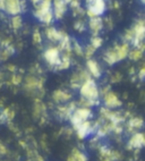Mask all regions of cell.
I'll use <instances>...</instances> for the list:
<instances>
[{"mask_svg": "<svg viewBox=\"0 0 145 161\" xmlns=\"http://www.w3.org/2000/svg\"><path fill=\"white\" fill-rule=\"evenodd\" d=\"M44 80L40 78L36 75H27L24 78V91L31 97L34 98H42L44 95V89H43Z\"/></svg>", "mask_w": 145, "mask_h": 161, "instance_id": "obj_1", "label": "cell"}, {"mask_svg": "<svg viewBox=\"0 0 145 161\" xmlns=\"http://www.w3.org/2000/svg\"><path fill=\"white\" fill-rule=\"evenodd\" d=\"M82 98L92 101H100V90L94 78H89L82 84L78 89Z\"/></svg>", "mask_w": 145, "mask_h": 161, "instance_id": "obj_2", "label": "cell"}, {"mask_svg": "<svg viewBox=\"0 0 145 161\" xmlns=\"http://www.w3.org/2000/svg\"><path fill=\"white\" fill-rule=\"evenodd\" d=\"M86 3V10L85 15L89 18L102 16L107 10V3L105 0H85Z\"/></svg>", "mask_w": 145, "mask_h": 161, "instance_id": "obj_3", "label": "cell"}, {"mask_svg": "<svg viewBox=\"0 0 145 161\" xmlns=\"http://www.w3.org/2000/svg\"><path fill=\"white\" fill-rule=\"evenodd\" d=\"M93 117V112L91 110V108H86V107H76L75 110L72 111V114L70 115L69 120L72 124V128H75L77 125H79L81 123L85 120H89Z\"/></svg>", "mask_w": 145, "mask_h": 161, "instance_id": "obj_4", "label": "cell"}, {"mask_svg": "<svg viewBox=\"0 0 145 161\" xmlns=\"http://www.w3.org/2000/svg\"><path fill=\"white\" fill-rule=\"evenodd\" d=\"M60 55H61V52L57 46H51V47H49V48H46L43 51L44 60H46V63L53 69L58 66L59 61H60Z\"/></svg>", "mask_w": 145, "mask_h": 161, "instance_id": "obj_5", "label": "cell"}, {"mask_svg": "<svg viewBox=\"0 0 145 161\" xmlns=\"http://www.w3.org/2000/svg\"><path fill=\"white\" fill-rule=\"evenodd\" d=\"M131 29H132V31H133V34H134V40L131 44L133 46V48H136L139 43L144 42V35H145L144 19H143V18L137 19Z\"/></svg>", "mask_w": 145, "mask_h": 161, "instance_id": "obj_6", "label": "cell"}, {"mask_svg": "<svg viewBox=\"0 0 145 161\" xmlns=\"http://www.w3.org/2000/svg\"><path fill=\"white\" fill-rule=\"evenodd\" d=\"M96 127H98V124L96 123H92V121L89 119V120H85L83 123H81L79 125L74 128V130L76 132L77 136H78L79 140H84L87 136H90L91 134L96 130Z\"/></svg>", "mask_w": 145, "mask_h": 161, "instance_id": "obj_7", "label": "cell"}, {"mask_svg": "<svg viewBox=\"0 0 145 161\" xmlns=\"http://www.w3.org/2000/svg\"><path fill=\"white\" fill-rule=\"evenodd\" d=\"M91 77L92 76L89 74L86 69H81L78 72H75L72 75V77H70V87L74 90H78L82 84Z\"/></svg>", "mask_w": 145, "mask_h": 161, "instance_id": "obj_8", "label": "cell"}, {"mask_svg": "<svg viewBox=\"0 0 145 161\" xmlns=\"http://www.w3.org/2000/svg\"><path fill=\"white\" fill-rule=\"evenodd\" d=\"M68 5L64 0H52V13L56 19H62L66 15Z\"/></svg>", "mask_w": 145, "mask_h": 161, "instance_id": "obj_9", "label": "cell"}, {"mask_svg": "<svg viewBox=\"0 0 145 161\" xmlns=\"http://www.w3.org/2000/svg\"><path fill=\"white\" fill-rule=\"evenodd\" d=\"M103 102H105V107H107L109 109H116L122 104L120 99L118 98V95L115 92H112L111 90L103 95Z\"/></svg>", "mask_w": 145, "mask_h": 161, "instance_id": "obj_10", "label": "cell"}, {"mask_svg": "<svg viewBox=\"0 0 145 161\" xmlns=\"http://www.w3.org/2000/svg\"><path fill=\"white\" fill-rule=\"evenodd\" d=\"M87 27L90 29L92 35H100V33L102 32L105 25H103V18L101 16H95L89 19L87 23Z\"/></svg>", "mask_w": 145, "mask_h": 161, "instance_id": "obj_11", "label": "cell"}, {"mask_svg": "<svg viewBox=\"0 0 145 161\" xmlns=\"http://www.w3.org/2000/svg\"><path fill=\"white\" fill-rule=\"evenodd\" d=\"M145 140H144V133H139V132H135L132 134L129 141H128L127 147L129 150L133 149H142L144 147Z\"/></svg>", "mask_w": 145, "mask_h": 161, "instance_id": "obj_12", "label": "cell"}, {"mask_svg": "<svg viewBox=\"0 0 145 161\" xmlns=\"http://www.w3.org/2000/svg\"><path fill=\"white\" fill-rule=\"evenodd\" d=\"M76 107H77V103H76V102H74V101H72V102H69V103L66 104V106L58 107V108H57V111H56V114H57V116L60 118L61 120L69 119L70 115H72V111L75 110Z\"/></svg>", "mask_w": 145, "mask_h": 161, "instance_id": "obj_13", "label": "cell"}, {"mask_svg": "<svg viewBox=\"0 0 145 161\" xmlns=\"http://www.w3.org/2000/svg\"><path fill=\"white\" fill-rule=\"evenodd\" d=\"M86 70L92 78H100L102 75V68L100 67L99 63L93 58H89L86 60Z\"/></svg>", "mask_w": 145, "mask_h": 161, "instance_id": "obj_14", "label": "cell"}, {"mask_svg": "<svg viewBox=\"0 0 145 161\" xmlns=\"http://www.w3.org/2000/svg\"><path fill=\"white\" fill-rule=\"evenodd\" d=\"M72 98V94L66 90H56L52 93V101L55 103H65L68 102Z\"/></svg>", "mask_w": 145, "mask_h": 161, "instance_id": "obj_15", "label": "cell"}, {"mask_svg": "<svg viewBox=\"0 0 145 161\" xmlns=\"http://www.w3.org/2000/svg\"><path fill=\"white\" fill-rule=\"evenodd\" d=\"M64 32L62 30H57L56 27L53 26H48L44 31V34H46V39L50 41V42H53V43H58L59 41H60L61 36L64 34Z\"/></svg>", "mask_w": 145, "mask_h": 161, "instance_id": "obj_16", "label": "cell"}, {"mask_svg": "<svg viewBox=\"0 0 145 161\" xmlns=\"http://www.w3.org/2000/svg\"><path fill=\"white\" fill-rule=\"evenodd\" d=\"M33 117L35 119H40L41 117H46V104L42 102L40 98H35L33 106Z\"/></svg>", "mask_w": 145, "mask_h": 161, "instance_id": "obj_17", "label": "cell"}, {"mask_svg": "<svg viewBox=\"0 0 145 161\" xmlns=\"http://www.w3.org/2000/svg\"><path fill=\"white\" fill-rule=\"evenodd\" d=\"M51 9H52V0H41L36 6H34L33 15L36 18H39L42 14H44L48 10H51Z\"/></svg>", "mask_w": 145, "mask_h": 161, "instance_id": "obj_18", "label": "cell"}, {"mask_svg": "<svg viewBox=\"0 0 145 161\" xmlns=\"http://www.w3.org/2000/svg\"><path fill=\"white\" fill-rule=\"evenodd\" d=\"M143 126H144V120L142 117H131L127 123V132H138L139 128H142Z\"/></svg>", "mask_w": 145, "mask_h": 161, "instance_id": "obj_19", "label": "cell"}, {"mask_svg": "<svg viewBox=\"0 0 145 161\" xmlns=\"http://www.w3.org/2000/svg\"><path fill=\"white\" fill-rule=\"evenodd\" d=\"M38 19L40 20L42 24H44V25H46V26H49L50 24L53 22V19H55V17H53L52 9H51V10H48V12H46L44 14H42L40 17L38 18Z\"/></svg>", "mask_w": 145, "mask_h": 161, "instance_id": "obj_20", "label": "cell"}, {"mask_svg": "<svg viewBox=\"0 0 145 161\" xmlns=\"http://www.w3.org/2000/svg\"><path fill=\"white\" fill-rule=\"evenodd\" d=\"M143 55H144V51L139 50L138 48H133V49H129L127 57L133 61H138L143 58Z\"/></svg>", "mask_w": 145, "mask_h": 161, "instance_id": "obj_21", "label": "cell"}, {"mask_svg": "<svg viewBox=\"0 0 145 161\" xmlns=\"http://www.w3.org/2000/svg\"><path fill=\"white\" fill-rule=\"evenodd\" d=\"M70 155H72V159H74L75 161H87L86 154H85L84 152H82L81 150L76 149V147H74V149L72 150Z\"/></svg>", "mask_w": 145, "mask_h": 161, "instance_id": "obj_22", "label": "cell"}, {"mask_svg": "<svg viewBox=\"0 0 145 161\" xmlns=\"http://www.w3.org/2000/svg\"><path fill=\"white\" fill-rule=\"evenodd\" d=\"M10 24H12V27H13V30H14V31H18V30L22 29L23 20H22L20 15H14V16H12Z\"/></svg>", "mask_w": 145, "mask_h": 161, "instance_id": "obj_23", "label": "cell"}, {"mask_svg": "<svg viewBox=\"0 0 145 161\" xmlns=\"http://www.w3.org/2000/svg\"><path fill=\"white\" fill-rule=\"evenodd\" d=\"M72 49L77 56L84 57V49H83V47L79 44V42H77L76 40H72Z\"/></svg>", "mask_w": 145, "mask_h": 161, "instance_id": "obj_24", "label": "cell"}, {"mask_svg": "<svg viewBox=\"0 0 145 161\" xmlns=\"http://www.w3.org/2000/svg\"><path fill=\"white\" fill-rule=\"evenodd\" d=\"M90 44L98 50L99 48H101L102 44H103V39H102L100 35H92L91 41H90Z\"/></svg>", "mask_w": 145, "mask_h": 161, "instance_id": "obj_25", "label": "cell"}, {"mask_svg": "<svg viewBox=\"0 0 145 161\" xmlns=\"http://www.w3.org/2000/svg\"><path fill=\"white\" fill-rule=\"evenodd\" d=\"M86 23H85L83 19H77L74 22V29L76 30V31L78 32V33H83V32H85V30H86Z\"/></svg>", "mask_w": 145, "mask_h": 161, "instance_id": "obj_26", "label": "cell"}, {"mask_svg": "<svg viewBox=\"0 0 145 161\" xmlns=\"http://www.w3.org/2000/svg\"><path fill=\"white\" fill-rule=\"evenodd\" d=\"M33 43L35 46H40L42 43V35H41V32L39 31V29H35L33 31Z\"/></svg>", "mask_w": 145, "mask_h": 161, "instance_id": "obj_27", "label": "cell"}, {"mask_svg": "<svg viewBox=\"0 0 145 161\" xmlns=\"http://www.w3.org/2000/svg\"><path fill=\"white\" fill-rule=\"evenodd\" d=\"M96 49L94 48V47H92L91 44H87L86 47L84 48V56L86 59H89V58H92L93 55L95 53Z\"/></svg>", "mask_w": 145, "mask_h": 161, "instance_id": "obj_28", "label": "cell"}, {"mask_svg": "<svg viewBox=\"0 0 145 161\" xmlns=\"http://www.w3.org/2000/svg\"><path fill=\"white\" fill-rule=\"evenodd\" d=\"M10 82H12L13 85H15V86H17V85H19L20 83H22V76L18 74H13L12 75V78H10Z\"/></svg>", "mask_w": 145, "mask_h": 161, "instance_id": "obj_29", "label": "cell"}, {"mask_svg": "<svg viewBox=\"0 0 145 161\" xmlns=\"http://www.w3.org/2000/svg\"><path fill=\"white\" fill-rule=\"evenodd\" d=\"M84 14H85V10L82 8V6L72 9V16H75V17H77V16H82V15H84Z\"/></svg>", "mask_w": 145, "mask_h": 161, "instance_id": "obj_30", "label": "cell"}, {"mask_svg": "<svg viewBox=\"0 0 145 161\" xmlns=\"http://www.w3.org/2000/svg\"><path fill=\"white\" fill-rule=\"evenodd\" d=\"M122 80V75L120 73H116V74H113L110 78V82L111 83H118L120 80Z\"/></svg>", "mask_w": 145, "mask_h": 161, "instance_id": "obj_31", "label": "cell"}, {"mask_svg": "<svg viewBox=\"0 0 145 161\" xmlns=\"http://www.w3.org/2000/svg\"><path fill=\"white\" fill-rule=\"evenodd\" d=\"M103 25L107 26L109 30H112L113 29V22H112V19H111L110 17H108V18H105V19H103Z\"/></svg>", "mask_w": 145, "mask_h": 161, "instance_id": "obj_32", "label": "cell"}, {"mask_svg": "<svg viewBox=\"0 0 145 161\" xmlns=\"http://www.w3.org/2000/svg\"><path fill=\"white\" fill-rule=\"evenodd\" d=\"M136 76L141 80H144V77H145V68H144V67H142V68L139 69V72L136 74Z\"/></svg>", "mask_w": 145, "mask_h": 161, "instance_id": "obj_33", "label": "cell"}, {"mask_svg": "<svg viewBox=\"0 0 145 161\" xmlns=\"http://www.w3.org/2000/svg\"><path fill=\"white\" fill-rule=\"evenodd\" d=\"M20 10H22V13H25V10H26V0H20Z\"/></svg>", "mask_w": 145, "mask_h": 161, "instance_id": "obj_34", "label": "cell"}, {"mask_svg": "<svg viewBox=\"0 0 145 161\" xmlns=\"http://www.w3.org/2000/svg\"><path fill=\"white\" fill-rule=\"evenodd\" d=\"M7 69H8L9 72H12V73H14L15 70H16V67H15V65H9L8 67H7Z\"/></svg>", "mask_w": 145, "mask_h": 161, "instance_id": "obj_35", "label": "cell"}, {"mask_svg": "<svg viewBox=\"0 0 145 161\" xmlns=\"http://www.w3.org/2000/svg\"><path fill=\"white\" fill-rule=\"evenodd\" d=\"M31 1H32V3H33V6H36V5H38L39 3H40L41 0H31Z\"/></svg>", "mask_w": 145, "mask_h": 161, "instance_id": "obj_36", "label": "cell"}, {"mask_svg": "<svg viewBox=\"0 0 145 161\" xmlns=\"http://www.w3.org/2000/svg\"><path fill=\"white\" fill-rule=\"evenodd\" d=\"M113 5H115V8H119V7H120V5H119L118 1H115V3H113Z\"/></svg>", "mask_w": 145, "mask_h": 161, "instance_id": "obj_37", "label": "cell"}, {"mask_svg": "<svg viewBox=\"0 0 145 161\" xmlns=\"http://www.w3.org/2000/svg\"><path fill=\"white\" fill-rule=\"evenodd\" d=\"M67 161H75V160H74V159H72V155H68V157H67Z\"/></svg>", "mask_w": 145, "mask_h": 161, "instance_id": "obj_38", "label": "cell"}, {"mask_svg": "<svg viewBox=\"0 0 145 161\" xmlns=\"http://www.w3.org/2000/svg\"><path fill=\"white\" fill-rule=\"evenodd\" d=\"M64 1L67 3V5H69V3H70V1H72V0H64Z\"/></svg>", "mask_w": 145, "mask_h": 161, "instance_id": "obj_39", "label": "cell"}, {"mask_svg": "<svg viewBox=\"0 0 145 161\" xmlns=\"http://www.w3.org/2000/svg\"><path fill=\"white\" fill-rule=\"evenodd\" d=\"M139 1H141V3H144V1H145V0H139Z\"/></svg>", "mask_w": 145, "mask_h": 161, "instance_id": "obj_40", "label": "cell"}, {"mask_svg": "<svg viewBox=\"0 0 145 161\" xmlns=\"http://www.w3.org/2000/svg\"><path fill=\"white\" fill-rule=\"evenodd\" d=\"M1 107H3V102H0V108H1Z\"/></svg>", "mask_w": 145, "mask_h": 161, "instance_id": "obj_41", "label": "cell"}]
</instances>
